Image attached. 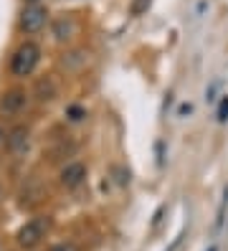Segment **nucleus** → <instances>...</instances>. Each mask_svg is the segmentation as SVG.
Here are the masks:
<instances>
[{
    "mask_svg": "<svg viewBox=\"0 0 228 251\" xmlns=\"http://www.w3.org/2000/svg\"><path fill=\"white\" fill-rule=\"evenodd\" d=\"M114 175H117V183L119 185H127L129 183V173H125L122 168H114Z\"/></svg>",
    "mask_w": 228,
    "mask_h": 251,
    "instance_id": "nucleus-12",
    "label": "nucleus"
},
{
    "mask_svg": "<svg viewBox=\"0 0 228 251\" xmlns=\"http://www.w3.org/2000/svg\"><path fill=\"white\" fill-rule=\"evenodd\" d=\"M46 18H49V13H46V8L41 5H30L23 10V16H21V28L25 33H38L41 28L46 25Z\"/></svg>",
    "mask_w": 228,
    "mask_h": 251,
    "instance_id": "nucleus-3",
    "label": "nucleus"
},
{
    "mask_svg": "<svg viewBox=\"0 0 228 251\" xmlns=\"http://www.w3.org/2000/svg\"><path fill=\"white\" fill-rule=\"evenodd\" d=\"M226 120H228V97H223L218 104V122H226Z\"/></svg>",
    "mask_w": 228,
    "mask_h": 251,
    "instance_id": "nucleus-10",
    "label": "nucleus"
},
{
    "mask_svg": "<svg viewBox=\"0 0 228 251\" xmlns=\"http://www.w3.org/2000/svg\"><path fill=\"white\" fill-rule=\"evenodd\" d=\"M49 218H30L25 226H21L18 231V244L25 246V249H33L41 244V239L46 236V231H49Z\"/></svg>",
    "mask_w": 228,
    "mask_h": 251,
    "instance_id": "nucleus-2",
    "label": "nucleus"
},
{
    "mask_svg": "<svg viewBox=\"0 0 228 251\" xmlns=\"http://www.w3.org/2000/svg\"><path fill=\"white\" fill-rule=\"evenodd\" d=\"M51 251H79V249H76V244H56Z\"/></svg>",
    "mask_w": 228,
    "mask_h": 251,
    "instance_id": "nucleus-13",
    "label": "nucleus"
},
{
    "mask_svg": "<svg viewBox=\"0 0 228 251\" xmlns=\"http://www.w3.org/2000/svg\"><path fill=\"white\" fill-rule=\"evenodd\" d=\"M25 107V92L23 89H10L0 97V114H18Z\"/></svg>",
    "mask_w": 228,
    "mask_h": 251,
    "instance_id": "nucleus-5",
    "label": "nucleus"
},
{
    "mask_svg": "<svg viewBox=\"0 0 228 251\" xmlns=\"http://www.w3.org/2000/svg\"><path fill=\"white\" fill-rule=\"evenodd\" d=\"M38 58H41V49L33 41H25L23 46H18V51L13 53L10 71L15 76H28V74H33V69L38 66Z\"/></svg>",
    "mask_w": 228,
    "mask_h": 251,
    "instance_id": "nucleus-1",
    "label": "nucleus"
},
{
    "mask_svg": "<svg viewBox=\"0 0 228 251\" xmlns=\"http://www.w3.org/2000/svg\"><path fill=\"white\" fill-rule=\"evenodd\" d=\"M210 251H216V246H210Z\"/></svg>",
    "mask_w": 228,
    "mask_h": 251,
    "instance_id": "nucleus-14",
    "label": "nucleus"
},
{
    "mask_svg": "<svg viewBox=\"0 0 228 251\" xmlns=\"http://www.w3.org/2000/svg\"><path fill=\"white\" fill-rule=\"evenodd\" d=\"M25 147H28V129L15 127L8 135V150L10 152H25Z\"/></svg>",
    "mask_w": 228,
    "mask_h": 251,
    "instance_id": "nucleus-6",
    "label": "nucleus"
},
{
    "mask_svg": "<svg viewBox=\"0 0 228 251\" xmlns=\"http://www.w3.org/2000/svg\"><path fill=\"white\" fill-rule=\"evenodd\" d=\"M66 114H69V120H71V122H79V120H84V117H86V112H84L81 107H69Z\"/></svg>",
    "mask_w": 228,
    "mask_h": 251,
    "instance_id": "nucleus-9",
    "label": "nucleus"
},
{
    "mask_svg": "<svg viewBox=\"0 0 228 251\" xmlns=\"http://www.w3.org/2000/svg\"><path fill=\"white\" fill-rule=\"evenodd\" d=\"M28 3H36V0H28Z\"/></svg>",
    "mask_w": 228,
    "mask_h": 251,
    "instance_id": "nucleus-15",
    "label": "nucleus"
},
{
    "mask_svg": "<svg viewBox=\"0 0 228 251\" xmlns=\"http://www.w3.org/2000/svg\"><path fill=\"white\" fill-rule=\"evenodd\" d=\"M86 180V165L84 162H69L61 170V185L64 188H79Z\"/></svg>",
    "mask_w": 228,
    "mask_h": 251,
    "instance_id": "nucleus-4",
    "label": "nucleus"
},
{
    "mask_svg": "<svg viewBox=\"0 0 228 251\" xmlns=\"http://www.w3.org/2000/svg\"><path fill=\"white\" fill-rule=\"evenodd\" d=\"M74 33H76V23H74V18H71V16L58 18V21L53 23V36H56L58 41H69Z\"/></svg>",
    "mask_w": 228,
    "mask_h": 251,
    "instance_id": "nucleus-7",
    "label": "nucleus"
},
{
    "mask_svg": "<svg viewBox=\"0 0 228 251\" xmlns=\"http://www.w3.org/2000/svg\"><path fill=\"white\" fill-rule=\"evenodd\" d=\"M36 94H38L41 101H51V99H56V84H53L51 79H41V81L36 84Z\"/></svg>",
    "mask_w": 228,
    "mask_h": 251,
    "instance_id": "nucleus-8",
    "label": "nucleus"
},
{
    "mask_svg": "<svg viewBox=\"0 0 228 251\" xmlns=\"http://www.w3.org/2000/svg\"><path fill=\"white\" fill-rule=\"evenodd\" d=\"M150 5V0H134L132 3V16H140V13H145Z\"/></svg>",
    "mask_w": 228,
    "mask_h": 251,
    "instance_id": "nucleus-11",
    "label": "nucleus"
}]
</instances>
